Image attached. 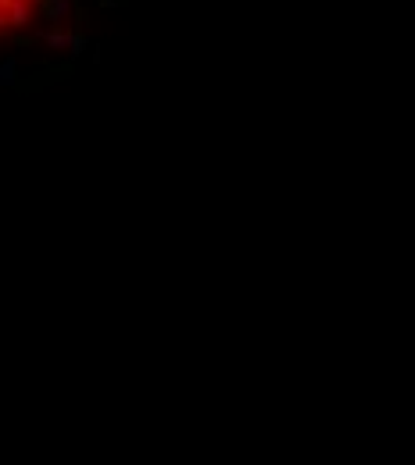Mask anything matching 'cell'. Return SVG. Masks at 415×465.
<instances>
[{"instance_id":"cell-1","label":"cell","mask_w":415,"mask_h":465,"mask_svg":"<svg viewBox=\"0 0 415 465\" xmlns=\"http://www.w3.org/2000/svg\"><path fill=\"white\" fill-rule=\"evenodd\" d=\"M0 86H15V61H0Z\"/></svg>"}]
</instances>
